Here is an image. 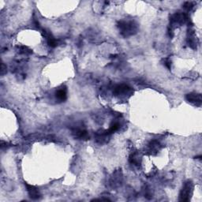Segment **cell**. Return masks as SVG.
<instances>
[{
	"mask_svg": "<svg viewBox=\"0 0 202 202\" xmlns=\"http://www.w3.org/2000/svg\"><path fill=\"white\" fill-rule=\"evenodd\" d=\"M186 99L190 103H194V104L197 105V106H200L201 105V95L199 94V93H189V94L186 95Z\"/></svg>",
	"mask_w": 202,
	"mask_h": 202,
	"instance_id": "6",
	"label": "cell"
},
{
	"mask_svg": "<svg viewBox=\"0 0 202 202\" xmlns=\"http://www.w3.org/2000/svg\"><path fill=\"white\" fill-rule=\"evenodd\" d=\"M43 35L44 36V37L46 38L47 42H48V44L49 45L51 48H55L58 44V42H57L56 39H55L52 34L50 33L49 31H47L46 29L43 30Z\"/></svg>",
	"mask_w": 202,
	"mask_h": 202,
	"instance_id": "7",
	"label": "cell"
},
{
	"mask_svg": "<svg viewBox=\"0 0 202 202\" xmlns=\"http://www.w3.org/2000/svg\"><path fill=\"white\" fill-rule=\"evenodd\" d=\"M20 52H21V53L23 54H30L32 52L31 50L29 49V48L25 46L21 47V48H20Z\"/></svg>",
	"mask_w": 202,
	"mask_h": 202,
	"instance_id": "14",
	"label": "cell"
},
{
	"mask_svg": "<svg viewBox=\"0 0 202 202\" xmlns=\"http://www.w3.org/2000/svg\"><path fill=\"white\" fill-rule=\"evenodd\" d=\"M118 28L121 34L124 36H129L134 34L137 31V25L132 21H120Z\"/></svg>",
	"mask_w": 202,
	"mask_h": 202,
	"instance_id": "1",
	"label": "cell"
},
{
	"mask_svg": "<svg viewBox=\"0 0 202 202\" xmlns=\"http://www.w3.org/2000/svg\"><path fill=\"white\" fill-rule=\"evenodd\" d=\"M194 185L191 181H186L179 194V200L181 201H189L193 193Z\"/></svg>",
	"mask_w": 202,
	"mask_h": 202,
	"instance_id": "2",
	"label": "cell"
},
{
	"mask_svg": "<svg viewBox=\"0 0 202 202\" xmlns=\"http://www.w3.org/2000/svg\"><path fill=\"white\" fill-rule=\"evenodd\" d=\"M159 143L156 140H153V141H151L150 144L149 145V152L151 153H156L158 150H159Z\"/></svg>",
	"mask_w": 202,
	"mask_h": 202,
	"instance_id": "9",
	"label": "cell"
},
{
	"mask_svg": "<svg viewBox=\"0 0 202 202\" xmlns=\"http://www.w3.org/2000/svg\"><path fill=\"white\" fill-rule=\"evenodd\" d=\"M188 43H189V45H190L191 48H197V39H196L194 33H190V36H189L188 38Z\"/></svg>",
	"mask_w": 202,
	"mask_h": 202,
	"instance_id": "10",
	"label": "cell"
},
{
	"mask_svg": "<svg viewBox=\"0 0 202 202\" xmlns=\"http://www.w3.org/2000/svg\"><path fill=\"white\" fill-rule=\"evenodd\" d=\"M131 92V88L129 87L127 85H117L116 87L114 89V95L116 96H125V95L128 94Z\"/></svg>",
	"mask_w": 202,
	"mask_h": 202,
	"instance_id": "4",
	"label": "cell"
},
{
	"mask_svg": "<svg viewBox=\"0 0 202 202\" xmlns=\"http://www.w3.org/2000/svg\"><path fill=\"white\" fill-rule=\"evenodd\" d=\"M130 162L131 163H134V164H135V165H139V163H140L139 156H137V154L131 155L130 157Z\"/></svg>",
	"mask_w": 202,
	"mask_h": 202,
	"instance_id": "13",
	"label": "cell"
},
{
	"mask_svg": "<svg viewBox=\"0 0 202 202\" xmlns=\"http://www.w3.org/2000/svg\"><path fill=\"white\" fill-rule=\"evenodd\" d=\"M55 96H56V99L59 101H65L67 97V90L66 87L58 89L55 93Z\"/></svg>",
	"mask_w": 202,
	"mask_h": 202,
	"instance_id": "8",
	"label": "cell"
},
{
	"mask_svg": "<svg viewBox=\"0 0 202 202\" xmlns=\"http://www.w3.org/2000/svg\"><path fill=\"white\" fill-rule=\"evenodd\" d=\"M164 65L165 67H167L168 69L171 70V61L169 59V58H167V59L164 60Z\"/></svg>",
	"mask_w": 202,
	"mask_h": 202,
	"instance_id": "16",
	"label": "cell"
},
{
	"mask_svg": "<svg viewBox=\"0 0 202 202\" xmlns=\"http://www.w3.org/2000/svg\"><path fill=\"white\" fill-rule=\"evenodd\" d=\"M118 128H119V125H118V123L115 122V123H113L112 126H111V127L109 128V130H107L106 132H105V134H106L107 135H108V134H112V133L115 132L116 130H118Z\"/></svg>",
	"mask_w": 202,
	"mask_h": 202,
	"instance_id": "12",
	"label": "cell"
},
{
	"mask_svg": "<svg viewBox=\"0 0 202 202\" xmlns=\"http://www.w3.org/2000/svg\"><path fill=\"white\" fill-rule=\"evenodd\" d=\"M183 7L186 10V11H190L193 7H194V4H193V2H185V4L183 5Z\"/></svg>",
	"mask_w": 202,
	"mask_h": 202,
	"instance_id": "15",
	"label": "cell"
},
{
	"mask_svg": "<svg viewBox=\"0 0 202 202\" xmlns=\"http://www.w3.org/2000/svg\"><path fill=\"white\" fill-rule=\"evenodd\" d=\"M189 20L188 17L186 16V14H183V13L178 12L175 13V14L171 17L170 19V22L171 25H181L186 22Z\"/></svg>",
	"mask_w": 202,
	"mask_h": 202,
	"instance_id": "3",
	"label": "cell"
},
{
	"mask_svg": "<svg viewBox=\"0 0 202 202\" xmlns=\"http://www.w3.org/2000/svg\"><path fill=\"white\" fill-rule=\"evenodd\" d=\"M77 136L80 139H83V140H88L89 138L88 132L85 131V130H79V131H77Z\"/></svg>",
	"mask_w": 202,
	"mask_h": 202,
	"instance_id": "11",
	"label": "cell"
},
{
	"mask_svg": "<svg viewBox=\"0 0 202 202\" xmlns=\"http://www.w3.org/2000/svg\"><path fill=\"white\" fill-rule=\"evenodd\" d=\"M25 185L28 194H29L30 198L33 199V200H37V199H39L40 197L39 190L36 186H34L33 185H29L28 183H25Z\"/></svg>",
	"mask_w": 202,
	"mask_h": 202,
	"instance_id": "5",
	"label": "cell"
}]
</instances>
